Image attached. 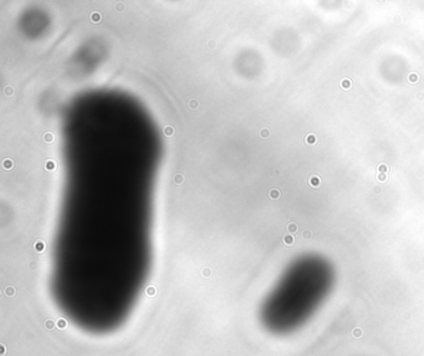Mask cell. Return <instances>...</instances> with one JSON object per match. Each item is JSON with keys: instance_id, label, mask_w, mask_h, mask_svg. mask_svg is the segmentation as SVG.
Returning a JSON list of instances; mask_svg holds the SVG:
<instances>
[{"instance_id": "ac0fdd59", "label": "cell", "mask_w": 424, "mask_h": 356, "mask_svg": "<svg viewBox=\"0 0 424 356\" xmlns=\"http://www.w3.org/2000/svg\"><path fill=\"white\" fill-rule=\"evenodd\" d=\"M289 230L291 232H295L296 231V226L295 225H290Z\"/></svg>"}, {"instance_id": "5b68a950", "label": "cell", "mask_w": 424, "mask_h": 356, "mask_svg": "<svg viewBox=\"0 0 424 356\" xmlns=\"http://www.w3.org/2000/svg\"><path fill=\"white\" fill-rule=\"evenodd\" d=\"M173 134H175V129L172 126H167L165 129V135L170 137V136H173Z\"/></svg>"}, {"instance_id": "52a82bcc", "label": "cell", "mask_w": 424, "mask_h": 356, "mask_svg": "<svg viewBox=\"0 0 424 356\" xmlns=\"http://www.w3.org/2000/svg\"><path fill=\"white\" fill-rule=\"evenodd\" d=\"M44 141H45L46 144H50V142H53V141H54V135H53V134H50V132H48V134H45V135H44Z\"/></svg>"}, {"instance_id": "8fae6325", "label": "cell", "mask_w": 424, "mask_h": 356, "mask_svg": "<svg viewBox=\"0 0 424 356\" xmlns=\"http://www.w3.org/2000/svg\"><path fill=\"white\" fill-rule=\"evenodd\" d=\"M349 86H351V81L349 80H344L342 81V82H341V87H342V89H344V90H347V89H349Z\"/></svg>"}, {"instance_id": "ba28073f", "label": "cell", "mask_w": 424, "mask_h": 356, "mask_svg": "<svg viewBox=\"0 0 424 356\" xmlns=\"http://www.w3.org/2000/svg\"><path fill=\"white\" fill-rule=\"evenodd\" d=\"M279 190H271V191H270V197H271L273 200H276V198H279Z\"/></svg>"}, {"instance_id": "8992f818", "label": "cell", "mask_w": 424, "mask_h": 356, "mask_svg": "<svg viewBox=\"0 0 424 356\" xmlns=\"http://www.w3.org/2000/svg\"><path fill=\"white\" fill-rule=\"evenodd\" d=\"M13 165H14V163H13V161L11 160L3 161V166H4L6 170H11V168H13Z\"/></svg>"}, {"instance_id": "4fadbf2b", "label": "cell", "mask_w": 424, "mask_h": 356, "mask_svg": "<svg viewBox=\"0 0 424 356\" xmlns=\"http://www.w3.org/2000/svg\"><path fill=\"white\" fill-rule=\"evenodd\" d=\"M185 181V177L182 175H175V182L178 185V183H182V182Z\"/></svg>"}, {"instance_id": "30bf717a", "label": "cell", "mask_w": 424, "mask_h": 356, "mask_svg": "<svg viewBox=\"0 0 424 356\" xmlns=\"http://www.w3.org/2000/svg\"><path fill=\"white\" fill-rule=\"evenodd\" d=\"M270 135V131L268 129H263V130L260 131V136L263 137V139H268Z\"/></svg>"}, {"instance_id": "5bb4252c", "label": "cell", "mask_w": 424, "mask_h": 356, "mask_svg": "<svg viewBox=\"0 0 424 356\" xmlns=\"http://www.w3.org/2000/svg\"><path fill=\"white\" fill-rule=\"evenodd\" d=\"M377 180H379V182L386 181V180H387V175H386V173H379Z\"/></svg>"}, {"instance_id": "2e32d148", "label": "cell", "mask_w": 424, "mask_h": 356, "mask_svg": "<svg viewBox=\"0 0 424 356\" xmlns=\"http://www.w3.org/2000/svg\"><path fill=\"white\" fill-rule=\"evenodd\" d=\"M190 106L192 109H197L198 107V101L197 100H190Z\"/></svg>"}, {"instance_id": "3957f363", "label": "cell", "mask_w": 424, "mask_h": 356, "mask_svg": "<svg viewBox=\"0 0 424 356\" xmlns=\"http://www.w3.org/2000/svg\"><path fill=\"white\" fill-rule=\"evenodd\" d=\"M45 168L48 171L55 170V168H56L55 162H54V161H46Z\"/></svg>"}, {"instance_id": "6da1fadb", "label": "cell", "mask_w": 424, "mask_h": 356, "mask_svg": "<svg viewBox=\"0 0 424 356\" xmlns=\"http://www.w3.org/2000/svg\"><path fill=\"white\" fill-rule=\"evenodd\" d=\"M310 185L312 187H319L320 186V178L317 176H311L310 177Z\"/></svg>"}, {"instance_id": "7c38bea8", "label": "cell", "mask_w": 424, "mask_h": 356, "mask_svg": "<svg viewBox=\"0 0 424 356\" xmlns=\"http://www.w3.org/2000/svg\"><path fill=\"white\" fill-rule=\"evenodd\" d=\"M306 142L308 144H315L316 142V136L315 135H309L306 137Z\"/></svg>"}, {"instance_id": "9c48e42d", "label": "cell", "mask_w": 424, "mask_h": 356, "mask_svg": "<svg viewBox=\"0 0 424 356\" xmlns=\"http://www.w3.org/2000/svg\"><path fill=\"white\" fill-rule=\"evenodd\" d=\"M44 248H45V244H44V242H38L36 244V249L38 252H43L44 251Z\"/></svg>"}, {"instance_id": "7a4b0ae2", "label": "cell", "mask_w": 424, "mask_h": 356, "mask_svg": "<svg viewBox=\"0 0 424 356\" xmlns=\"http://www.w3.org/2000/svg\"><path fill=\"white\" fill-rule=\"evenodd\" d=\"M102 19V16H101L100 13H97V11H94L92 14H91V21H94V23H99Z\"/></svg>"}, {"instance_id": "9a60e30c", "label": "cell", "mask_w": 424, "mask_h": 356, "mask_svg": "<svg viewBox=\"0 0 424 356\" xmlns=\"http://www.w3.org/2000/svg\"><path fill=\"white\" fill-rule=\"evenodd\" d=\"M13 92H14V90H13V87H11V86H6V96H11V95H13Z\"/></svg>"}, {"instance_id": "e0dca14e", "label": "cell", "mask_w": 424, "mask_h": 356, "mask_svg": "<svg viewBox=\"0 0 424 356\" xmlns=\"http://www.w3.org/2000/svg\"><path fill=\"white\" fill-rule=\"evenodd\" d=\"M418 80V76L415 75V74H412V75L409 76V81L411 82H414V81Z\"/></svg>"}, {"instance_id": "277c9868", "label": "cell", "mask_w": 424, "mask_h": 356, "mask_svg": "<svg viewBox=\"0 0 424 356\" xmlns=\"http://www.w3.org/2000/svg\"><path fill=\"white\" fill-rule=\"evenodd\" d=\"M377 170H379V173H386V175H387V172H388V166L386 165V163H381V165H379V168H377Z\"/></svg>"}, {"instance_id": "d6986e66", "label": "cell", "mask_w": 424, "mask_h": 356, "mask_svg": "<svg viewBox=\"0 0 424 356\" xmlns=\"http://www.w3.org/2000/svg\"><path fill=\"white\" fill-rule=\"evenodd\" d=\"M285 242H286V243H288V244H290V243H291V242H293V239H291V238H285Z\"/></svg>"}]
</instances>
